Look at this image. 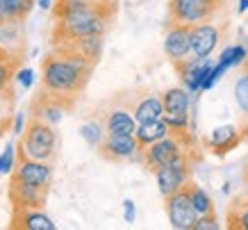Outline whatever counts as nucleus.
Segmentation results:
<instances>
[{"label": "nucleus", "mask_w": 248, "mask_h": 230, "mask_svg": "<svg viewBox=\"0 0 248 230\" xmlns=\"http://www.w3.org/2000/svg\"><path fill=\"white\" fill-rule=\"evenodd\" d=\"M93 62L73 50L66 44H53V50L46 55L41 64V87L44 96L53 98L66 110L76 105L78 96L84 91L93 71Z\"/></svg>", "instance_id": "nucleus-1"}, {"label": "nucleus", "mask_w": 248, "mask_h": 230, "mask_svg": "<svg viewBox=\"0 0 248 230\" xmlns=\"http://www.w3.org/2000/svg\"><path fill=\"white\" fill-rule=\"evenodd\" d=\"M191 148H194V139H191L187 128H171V132L166 134L164 139L141 148V160L146 164V169L155 173L166 164H173L182 160V157H189Z\"/></svg>", "instance_id": "nucleus-2"}, {"label": "nucleus", "mask_w": 248, "mask_h": 230, "mask_svg": "<svg viewBox=\"0 0 248 230\" xmlns=\"http://www.w3.org/2000/svg\"><path fill=\"white\" fill-rule=\"evenodd\" d=\"M55 148H57V137H55L53 123L32 116L25 126L21 144H18V155L41 160V162H53L57 155Z\"/></svg>", "instance_id": "nucleus-3"}, {"label": "nucleus", "mask_w": 248, "mask_h": 230, "mask_svg": "<svg viewBox=\"0 0 248 230\" xmlns=\"http://www.w3.org/2000/svg\"><path fill=\"white\" fill-rule=\"evenodd\" d=\"M109 16L103 14H73L64 18H55L53 28V44L68 41V39L91 37V34H105Z\"/></svg>", "instance_id": "nucleus-4"}, {"label": "nucleus", "mask_w": 248, "mask_h": 230, "mask_svg": "<svg viewBox=\"0 0 248 230\" xmlns=\"http://www.w3.org/2000/svg\"><path fill=\"white\" fill-rule=\"evenodd\" d=\"M226 0H169V25H198L221 12Z\"/></svg>", "instance_id": "nucleus-5"}, {"label": "nucleus", "mask_w": 248, "mask_h": 230, "mask_svg": "<svg viewBox=\"0 0 248 230\" xmlns=\"http://www.w3.org/2000/svg\"><path fill=\"white\" fill-rule=\"evenodd\" d=\"M166 203V214H169V221H171L173 228L178 230H191L194 223L198 221V212H196L194 203H191V180L187 185L173 192L171 196H164Z\"/></svg>", "instance_id": "nucleus-6"}, {"label": "nucleus", "mask_w": 248, "mask_h": 230, "mask_svg": "<svg viewBox=\"0 0 248 230\" xmlns=\"http://www.w3.org/2000/svg\"><path fill=\"white\" fill-rule=\"evenodd\" d=\"M48 194H50V185H32V182H25L16 176L9 178L7 196L12 208L44 210L48 203Z\"/></svg>", "instance_id": "nucleus-7"}, {"label": "nucleus", "mask_w": 248, "mask_h": 230, "mask_svg": "<svg viewBox=\"0 0 248 230\" xmlns=\"http://www.w3.org/2000/svg\"><path fill=\"white\" fill-rule=\"evenodd\" d=\"M141 153V146L135 134H105L103 144L98 146V155L107 162H125Z\"/></svg>", "instance_id": "nucleus-8"}, {"label": "nucleus", "mask_w": 248, "mask_h": 230, "mask_svg": "<svg viewBox=\"0 0 248 230\" xmlns=\"http://www.w3.org/2000/svg\"><path fill=\"white\" fill-rule=\"evenodd\" d=\"M189 176H191V160L189 157H182L178 162L166 164V166L155 171V178H157V187L162 196H171L173 192L182 189L189 182Z\"/></svg>", "instance_id": "nucleus-9"}, {"label": "nucleus", "mask_w": 248, "mask_h": 230, "mask_svg": "<svg viewBox=\"0 0 248 230\" xmlns=\"http://www.w3.org/2000/svg\"><path fill=\"white\" fill-rule=\"evenodd\" d=\"M164 121L171 128H187L189 123V94L182 87H171L162 96Z\"/></svg>", "instance_id": "nucleus-10"}, {"label": "nucleus", "mask_w": 248, "mask_h": 230, "mask_svg": "<svg viewBox=\"0 0 248 230\" xmlns=\"http://www.w3.org/2000/svg\"><path fill=\"white\" fill-rule=\"evenodd\" d=\"M164 52L171 64L191 57V25H169L164 37Z\"/></svg>", "instance_id": "nucleus-11"}, {"label": "nucleus", "mask_w": 248, "mask_h": 230, "mask_svg": "<svg viewBox=\"0 0 248 230\" xmlns=\"http://www.w3.org/2000/svg\"><path fill=\"white\" fill-rule=\"evenodd\" d=\"M12 176L25 180V182H32V185H50L53 182V166H50V162L16 155V166L12 171Z\"/></svg>", "instance_id": "nucleus-12"}, {"label": "nucleus", "mask_w": 248, "mask_h": 230, "mask_svg": "<svg viewBox=\"0 0 248 230\" xmlns=\"http://www.w3.org/2000/svg\"><path fill=\"white\" fill-rule=\"evenodd\" d=\"M9 228L14 230H55L57 226L50 216H46L41 210L32 208H12Z\"/></svg>", "instance_id": "nucleus-13"}, {"label": "nucleus", "mask_w": 248, "mask_h": 230, "mask_svg": "<svg viewBox=\"0 0 248 230\" xmlns=\"http://www.w3.org/2000/svg\"><path fill=\"white\" fill-rule=\"evenodd\" d=\"M218 44V30L210 23L191 25V57H210Z\"/></svg>", "instance_id": "nucleus-14"}, {"label": "nucleus", "mask_w": 248, "mask_h": 230, "mask_svg": "<svg viewBox=\"0 0 248 230\" xmlns=\"http://www.w3.org/2000/svg\"><path fill=\"white\" fill-rule=\"evenodd\" d=\"M21 18L7 16L5 21H0V46L5 50L14 52L23 57V32H21Z\"/></svg>", "instance_id": "nucleus-15"}, {"label": "nucleus", "mask_w": 248, "mask_h": 230, "mask_svg": "<svg viewBox=\"0 0 248 230\" xmlns=\"http://www.w3.org/2000/svg\"><path fill=\"white\" fill-rule=\"evenodd\" d=\"M137 119L135 114H130L128 110H112L105 116V132L107 134H135L137 132Z\"/></svg>", "instance_id": "nucleus-16"}, {"label": "nucleus", "mask_w": 248, "mask_h": 230, "mask_svg": "<svg viewBox=\"0 0 248 230\" xmlns=\"http://www.w3.org/2000/svg\"><path fill=\"white\" fill-rule=\"evenodd\" d=\"M169 132H171V126H169L164 119H155V121L139 123L135 137H137V141H139V146L146 148V146H151V144H155V141L164 139Z\"/></svg>", "instance_id": "nucleus-17"}, {"label": "nucleus", "mask_w": 248, "mask_h": 230, "mask_svg": "<svg viewBox=\"0 0 248 230\" xmlns=\"http://www.w3.org/2000/svg\"><path fill=\"white\" fill-rule=\"evenodd\" d=\"M132 114H135L137 123H146V121L164 119V103H162V98H157L155 94H148V96H143L141 100L135 105Z\"/></svg>", "instance_id": "nucleus-18"}, {"label": "nucleus", "mask_w": 248, "mask_h": 230, "mask_svg": "<svg viewBox=\"0 0 248 230\" xmlns=\"http://www.w3.org/2000/svg\"><path fill=\"white\" fill-rule=\"evenodd\" d=\"M241 141V134L237 132V128L232 126H223V128H217L210 137V146L214 148V153L223 155L228 150H232L237 144Z\"/></svg>", "instance_id": "nucleus-19"}, {"label": "nucleus", "mask_w": 248, "mask_h": 230, "mask_svg": "<svg viewBox=\"0 0 248 230\" xmlns=\"http://www.w3.org/2000/svg\"><path fill=\"white\" fill-rule=\"evenodd\" d=\"M234 100L239 105V110H241V114H244L246 126H248V57L244 60V64H241L239 78L234 82Z\"/></svg>", "instance_id": "nucleus-20"}, {"label": "nucleus", "mask_w": 248, "mask_h": 230, "mask_svg": "<svg viewBox=\"0 0 248 230\" xmlns=\"http://www.w3.org/2000/svg\"><path fill=\"white\" fill-rule=\"evenodd\" d=\"M226 223L230 230H248V205H244L239 198L234 200L226 214Z\"/></svg>", "instance_id": "nucleus-21"}, {"label": "nucleus", "mask_w": 248, "mask_h": 230, "mask_svg": "<svg viewBox=\"0 0 248 230\" xmlns=\"http://www.w3.org/2000/svg\"><path fill=\"white\" fill-rule=\"evenodd\" d=\"M18 64H21V57L16 55H0V91L9 89Z\"/></svg>", "instance_id": "nucleus-22"}, {"label": "nucleus", "mask_w": 248, "mask_h": 230, "mask_svg": "<svg viewBox=\"0 0 248 230\" xmlns=\"http://www.w3.org/2000/svg\"><path fill=\"white\" fill-rule=\"evenodd\" d=\"M191 203H194L198 216H205L214 212V203H212L210 194L205 192V189H201L198 185H194V182H191Z\"/></svg>", "instance_id": "nucleus-23"}, {"label": "nucleus", "mask_w": 248, "mask_h": 230, "mask_svg": "<svg viewBox=\"0 0 248 230\" xmlns=\"http://www.w3.org/2000/svg\"><path fill=\"white\" fill-rule=\"evenodd\" d=\"M2 5L7 9V16L12 18H25L34 7V0H2Z\"/></svg>", "instance_id": "nucleus-24"}, {"label": "nucleus", "mask_w": 248, "mask_h": 230, "mask_svg": "<svg viewBox=\"0 0 248 230\" xmlns=\"http://www.w3.org/2000/svg\"><path fill=\"white\" fill-rule=\"evenodd\" d=\"M12 116V89H5L0 91V132L9 126Z\"/></svg>", "instance_id": "nucleus-25"}, {"label": "nucleus", "mask_w": 248, "mask_h": 230, "mask_svg": "<svg viewBox=\"0 0 248 230\" xmlns=\"http://www.w3.org/2000/svg\"><path fill=\"white\" fill-rule=\"evenodd\" d=\"M80 132H82L84 139L89 141L91 146H96V148L103 144V139H105V134H107V132H103L100 123H87V126H82V130H80Z\"/></svg>", "instance_id": "nucleus-26"}, {"label": "nucleus", "mask_w": 248, "mask_h": 230, "mask_svg": "<svg viewBox=\"0 0 248 230\" xmlns=\"http://www.w3.org/2000/svg\"><path fill=\"white\" fill-rule=\"evenodd\" d=\"M218 228H221V226H218V219H217V214L212 212V214L198 216V221L194 223L191 230H218Z\"/></svg>", "instance_id": "nucleus-27"}, {"label": "nucleus", "mask_w": 248, "mask_h": 230, "mask_svg": "<svg viewBox=\"0 0 248 230\" xmlns=\"http://www.w3.org/2000/svg\"><path fill=\"white\" fill-rule=\"evenodd\" d=\"M14 171V146L9 144L0 155V173H12Z\"/></svg>", "instance_id": "nucleus-28"}, {"label": "nucleus", "mask_w": 248, "mask_h": 230, "mask_svg": "<svg viewBox=\"0 0 248 230\" xmlns=\"http://www.w3.org/2000/svg\"><path fill=\"white\" fill-rule=\"evenodd\" d=\"M246 57H248V48H244V46H234V52H232V66H241Z\"/></svg>", "instance_id": "nucleus-29"}, {"label": "nucleus", "mask_w": 248, "mask_h": 230, "mask_svg": "<svg viewBox=\"0 0 248 230\" xmlns=\"http://www.w3.org/2000/svg\"><path fill=\"white\" fill-rule=\"evenodd\" d=\"M18 82H21L23 87H30V84H32V71H30V68H23V71H18Z\"/></svg>", "instance_id": "nucleus-30"}, {"label": "nucleus", "mask_w": 248, "mask_h": 230, "mask_svg": "<svg viewBox=\"0 0 248 230\" xmlns=\"http://www.w3.org/2000/svg\"><path fill=\"white\" fill-rule=\"evenodd\" d=\"M123 205H125V221L132 223L135 221V203H132V200H125Z\"/></svg>", "instance_id": "nucleus-31"}, {"label": "nucleus", "mask_w": 248, "mask_h": 230, "mask_svg": "<svg viewBox=\"0 0 248 230\" xmlns=\"http://www.w3.org/2000/svg\"><path fill=\"white\" fill-rule=\"evenodd\" d=\"M5 18H7V9H5L2 0H0V21H5Z\"/></svg>", "instance_id": "nucleus-32"}, {"label": "nucleus", "mask_w": 248, "mask_h": 230, "mask_svg": "<svg viewBox=\"0 0 248 230\" xmlns=\"http://www.w3.org/2000/svg\"><path fill=\"white\" fill-rule=\"evenodd\" d=\"M246 9H248V0H241V2H239V12H241V14H244Z\"/></svg>", "instance_id": "nucleus-33"}, {"label": "nucleus", "mask_w": 248, "mask_h": 230, "mask_svg": "<svg viewBox=\"0 0 248 230\" xmlns=\"http://www.w3.org/2000/svg\"><path fill=\"white\" fill-rule=\"evenodd\" d=\"M39 7H41V9H48V7H50V0H39Z\"/></svg>", "instance_id": "nucleus-34"}, {"label": "nucleus", "mask_w": 248, "mask_h": 230, "mask_svg": "<svg viewBox=\"0 0 248 230\" xmlns=\"http://www.w3.org/2000/svg\"><path fill=\"white\" fill-rule=\"evenodd\" d=\"M16 132L21 134V116H16Z\"/></svg>", "instance_id": "nucleus-35"}, {"label": "nucleus", "mask_w": 248, "mask_h": 230, "mask_svg": "<svg viewBox=\"0 0 248 230\" xmlns=\"http://www.w3.org/2000/svg\"><path fill=\"white\" fill-rule=\"evenodd\" d=\"M0 55H14V52H9V50H5V48H2V46H0ZM16 57H18V55H16Z\"/></svg>", "instance_id": "nucleus-36"}, {"label": "nucleus", "mask_w": 248, "mask_h": 230, "mask_svg": "<svg viewBox=\"0 0 248 230\" xmlns=\"http://www.w3.org/2000/svg\"><path fill=\"white\" fill-rule=\"evenodd\" d=\"M244 182L248 185V166H246V171H244Z\"/></svg>", "instance_id": "nucleus-37"}, {"label": "nucleus", "mask_w": 248, "mask_h": 230, "mask_svg": "<svg viewBox=\"0 0 248 230\" xmlns=\"http://www.w3.org/2000/svg\"><path fill=\"white\" fill-rule=\"evenodd\" d=\"M241 203H244V205H248V196H244V198H239Z\"/></svg>", "instance_id": "nucleus-38"}]
</instances>
